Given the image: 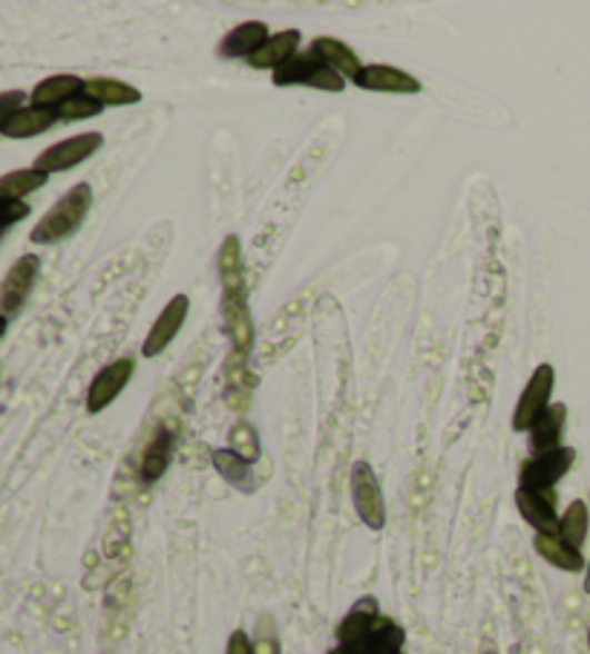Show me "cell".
Listing matches in <instances>:
<instances>
[{
  "label": "cell",
  "mask_w": 590,
  "mask_h": 654,
  "mask_svg": "<svg viewBox=\"0 0 590 654\" xmlns=\"http://www.w3.org/2000/svg\"><path fill=\"white\" fill-rule=\"evenodd\" d=\"M92 208V188L87 182L72 185L50 211L43 214L41 222L32 228L29 239L38 242V246H52V242H61V239L72 237V234L81 228V222L87 219Z\"/></svg>",
  "instance_id": "obj_1"
},
{
  "label": "cell",
  "mask_w": 590,
  "mask_h": 654,
  "mask_svg": "<svg viewBox=\"0 0 590 654\" xmlns=\"http://www.w3.org/2000/svg\"><path fill=\"white\" fill-rule=\"evenodd\" d=\"M271 85L274 87H311V90H323V92H343L346 81L343 76L326 67L320 58L311 50H300L294 58L277 67L271 72Z\"/></svg>",
  "instance_id": "obj_2"
},
{
  "label": "cell",
  "mask_w": 590,
  "mask_h": 654,
  "mask_svg": "<svg viewBox=\"0 0 590 654\" xmlns=\"http://www.w3.org/2000/svg\"><path fill=\"white\" fill-rule=\"evenodd\" d=\"M573 462H577V450L568 447V444L548 453H533V456L521 462L519 487L536 493H556V485L568 476Z\"/></svg>",
  "instance_id": "obj_3"
},
{
  "label": "cell",
  "mask_w": 590,
  "mask_h": 654,
  "mask_svg": "<svg viewBox=\"0 0 590 654\" xmlns=\"http://www.w3.org/2000/svg\"><path fill=\"white\" fill-rule=\"evenodd\" d=\"M553 389H556V369L553 364H539L530 375V380L521 389L519 402L513 407V433H530L533 424L544 416V409L553 404Z\"/></svg>",
  "instance_id": "obj_4"
},
{
  "label": "cell",
  "mask_w": 590,
  "mask_h": 654,
  "mask_svg": "<svg viewBox=\"0 0 590 654\" xmlns=\"http://www.w3.org/2000/svg\"><path fill=\"white\" fill-rule=\"evenodd\" d=\"M349 490H352L354 514L366 528L374 534L387 528V502H383V490L369 462H354L349 473Z\"/></svg>",
  "instance_id": "obj_5"
},
{
  "label": "cell",
  "mask_w": 590,
  "mask_h": 654,
  "mask_svg": "<svg viewBox=\"0 0 590 654\" xmlns=\"http://www.w3.org/2000/svg\"><path fill=\"white\" fill-rule=\"evenodd\" d=\"M101 145H104V136L90 130V133H78L70 139L56 141L50 148L38 153L36 165L32 168L43 170V174H61V170H72L81 162H87L92 153H99Z\"/></svg>",
  "instance_id": "obj_6"
},
{
  "label": "cell",
  "mask_w": 590,
  "mask_h": 654,
  "mask_svg": "<svg viewBox=\"0 0 590 654\" xmlns=\"http://www.w3.org/2000/svg\"><path fill=\"white\" fill-rule=\"evenodd\" d=\"M41 271V257L38 254H21L9 266L7 277L0 283V315L12 317L23 309V303L32 295V286Z\"/></svg>",
  "instance_id": "obj_7"
},
{
  "label": "cell",
  "mask_w": 590,
  "mask_h": 654,
  "mask_svg": "<svg viewBox=\"0 0 590 654\" xmlns=\"http://www.w3.org/2000/svg\"><path fill=\"white\" fill-rule=\"evenodd\" d=\"M133 375V358H119L101 366L99 373H96V378L90 380V389H87V413H92V416H96V413H104V409L124 393V387L130 384Z\"/></svg>",
  "instance_id": "obj_8"
},
{
  "label": "cell",
  "mask_w": 590,
  "mask_h": 654,
  "mask_svg": "<svg viewBox=\"0 0 590 654\" xmlns=\"http://www.w3.org/2000/svg\"><path fill=\"white\" fill-rule=\"evenodd\" d=\"M188 311H190V297L188 295H173L168 303H164V309L159 311V317L153 320V326H150L148 338H144V344H141V355L144 358H159V355L168 349L173 340H177V335L182 331L184 320H188Z\"/></svg>",
  "instance_id": "obj_9"
},
{
  "label": "cell",
  "mask_w": 590,
  "mask_h": 654,
  "mask_svg": "<svg viewBox=\"0 0 590 654\" xmlns=\"http://www.w3.org/2000/svg\"><path fill=\"white\" fill-rule=\"evenodd\" d=\"M219 311H222V324L231 338V349L248 358L257 344V324H253L251 306H248V291L246 295H222Z\"/></svg>",
  "instance_id": "obj_10"
},
{
  "label": "cell",
  "mask_w": 590,
  "mask_h": 654,
  "mask_svg": "<svg viewBox=\"0 0 590 654\" xmlns=\"http://www.w3.org/2000/svg\"><path fill=\"white\" fill-rule=\"evenodd\" d=\"M352 85L369 92H389V96H418L423 90L421 78L398 70V67H389V63H366Z\"/></svg>",
  "instance_id": "obj_11"
},
{
  "label": "cell",
  "mask_w": 590,
  "mask_h": 654,
  "mask_svg": "<svg viewBox=\"0 0 590 654\" xmlns=\"http://www.w3.org/2000/svg\"><path fill=\"white\" fill-rule=\"evenodd\" d=\"M257 384H260V375L253 373L251 364H248L246 355L228 353L226 358V404L233 413H248L253 402V393H257Z\"/></svg>",
  "instance_id": "obj_12"
},
{
  "label": "cell",
  "mask_w": 590,
  "mask_h": 654,
  "mask_svg": "<svg viewBox=\"0 0 590 654\" xmlns=\"http://www.w3.org/2000/svg\"><path fill=\"white\" fill-rule=\"evenodd\" d=\"M516 511L536 534H559V511H556V493H536L519 487L516 490Z\"/></svg>",
  "instance_id": "obj_13"
},
{
  "label": "cell",
  "mask_w": 590,
  "mask_h": 654,
  "mask_svg": "<svg viewBox=\"0 0 590 654\" xmlns=\"http://www.w3.org/2000/svg\"><path fill=\"white\" fill-rule=\"evenodd\" d=\"M380 617V605H378V597H372V594H366V597H360L358 603L346 612V617L340 620L338 628H334V637H338V646H346V648H358L360 643H363V637L369 632H372V626L378 623Z\"/></svg>",
  "instance_id": "obj_14"
},
{
  "label": "cell",
  "mask_w": 590,
  "mask_h": 654,
  "mask_svg": "<svg viewBox=\"0 0 590 654\" xmlns=\"http://www.w3.org/2000/svg\"><path fill=\"white\" fill-rule=\"evenodd\" d=\"M271 38V29L262 21H246L239 27L228 29L222 41L217 47V56L226 58V61H233V58H251L253 52L260 50L262 43Z\"/></svg>",
  "instance_id": "obj_15"
},
{
  "label": "cell",
  "mask_w": 590,
  "mask_h": 654,
  "mask_svg": "<svg viewBox=\"0 0 590 654\" xmlns=\"http://www.w3.org/2000/svg\"><path fill=\"white\" fill-rule=\"evenodd\" d=\"M173 450H177V436L170 427H159L153 433V438L148 442L144 453H141L139 476L144 485H153L168 473L170 462H173Z\"/></svg>",
  "instance_id": "obj_16"
},
{
  "label": "cell",
  "mask_w": 590,
  "mask_h": 654,
  "mask_svg": "<svg viewBox=\"0 0 590 654\" xmlns=\"http://www.w3.org/2000/svg\"><path fill=\"white\" fill-rule=\"evenodd\" d=\"M309 50L314 52V56L320 58L326 67H331V70L338 72V76H343L346 81H354V78L360 76V70L366 67V63L360 61L358 52H354L346 41H340V38L320 36L311 41Z\"/></svg>",
  "instance_id": "obj_17"
},
{
  "label": "cell",
  "mask_w": 590,
  "mask_h": 654,
  "mask_svg": "<svg viewBox=\"0 0 590 654\" xmlns=\"http://www.w3.org/2000/svg\"><path fill=\"white\" fill-rule=\"evenodd\" d=\"M536 554L556 571H564V574H582L588 568L582 551H577L573 545L562 539L559 534H536L533 536Z\"/></svg>",
  "instance_id": "obj_18"
},
{
  "label": "cell",
  "mask_w": 590,
  "mask_h": 654,
  "mask_svg": "<svg viewBox=\"0 0 590 654\" xmlns=\"http://www.w3.org/2000/svg\"><path fill=\"white\" fill-rule=\"evenodd\" d=\"M300 38H302L300 29H282V32H271V38H268L260 50L248 58V63H251L253 70L274 72L277 67H282V63L289 61V58H294L297 52H300Z\"/></svg>",
  "instance_id": "obj_19"
},
{
  "label": "cell",
  "mask_w": 590,
  "mask_h": 654,
  "mask_svg": "<svg viewBox=\"0 0 590 654\" xmlns=\"http://www.w3.org/2000/svg\"><path fill=\"white\" fill-rule=\"evenodd\" d=\"M217 271H219V286H222V295H246V271H242V242H239L237 234L222 239L217 254Z\"/></svg>",
  "instance_id": "obj_20"
},
{
  "label": "cell",
  "mask_w": 590,
  "mask_h": 654,
  "mask_svg": "<svg viewBox=\"0 0 590 654\" xmlns=\"http://www.w3.org/2000/svg\"><path fill=\"white\" fill-rule=\"evenodd\" d=\"M81 92H84V78L63 72V76H50L38 81L36 90L29 92V101H32V107L58 110V107H63L67 101L76 99V96H81Z\"/></svg>",
  "instance_id": "obj_21"
},
{
  "label": "cell",
  "mask_w": 590,
  "mask_h": 654,
  "mask_svg": "<svg viewBox=\"0 0 590 654\" xmlns=\"http://www.w3.org/2000/svg\"><path fill=\"white\" fill-rule=\"evenodd\" d=\"M407 632L398 620L380 614L378 623L372 626V632L366 634L363 643L358 648H352L354 654H407Z\"/></svg>",
  "instance_id": "obj_22"
},
{
  "label": "cell",
  "mask_w": 590,
  "mask_h": 654,
  "mask_svg": "<svg viewBox=\"0 0 590 654\" xmlns=\"http://www.w3.org/2000/svg\"><path fill=\"white\" fill-rule=\"evenodd\" d=\"M564 424H568V407L564 404H550L544 409V416L533 424L530 429V450L533 453H548L556 450V447H562L564 438Z\"/></svg>",
  "instance_id": "obj_23"
},
{
  "label": "cell",
  "mask_w": 590,
  "mask_h": 654,
  "mask_svg": "<svg viewBox=\"0 0 590 654\" xmlns=\"http://www.w3.org/2000/svg\"><path fill=\"white\" fill-rule=\"evenodd\" d=\"M84 96L92 101H99L101 107H127L139 105L141 92L133 85H127L121 78H87L84 81Z\"/></svg>",
  "instance_id": "obj_24"
},
{
  "label": "cell",
  "mask_w": 590,
  "mask_h": 654,
  "mask_svg": "<svg viewBox=\"0 0 590 654\" xmlns=\"http://www.w3.org/2000/svg\"><path fill=\"white\" fill-rule=\"evenodd\" d=\"M211 465L219 476L226 478L228 485L239 493H253L257 490V478H253V465L239 458L237 453L228 450V447H217L211 450Z\"/></svg>",
  "instance_id": "obj_25"
},
{
  "label": "cell",
  "mask_w": 590,
  "mask_h": 654,
  "mask_svg": "<svg viewBox=\"0 0 590 654\" xmlns=\"http://www.w3.org/2000/svg\"><path fill=\"white\" fill-rule=\"evenodd\" d=\"M58 110H47V107H23L21 113H14L9 125L3 127V136L9 139H32V136L47 133L50 127L58 125Z\"/></svg>",
  "instance_id": "obj_26"
},
{
  "label": "cell",
  "mask_w": 590,
  "mask_h": 654,
  "mask_svg": "<svg viewBox=\"0 0 590 654\" xmlns=\"http://www.w3.org/2000/svg\"><path fill=\"white\" fill-rule=\"evenodd\" d=\"M50 182V174H43L38 168H21V170H9L0 177V197L3 199H23L29 194L41 190L43 185Z\"/></svg>",
  "instance_id": "obj_27"
},
{
  "label": "cell",
  "mask_w": 590,
  "mask_h": 654,
  "mask_svg": "<svg viewBox=\"0 0 590 654\" xmlns=\"http://www.w3.org/2000/svg\"><path fill=\"white\" fill-rule=\"evenodd\" d=\"M590 531V507L584 505L582 499H573L568 507H564V514L559 516V536H562L568 545H573L577 551H582L584 539H588Z\"/></svg>",
  "instance_id": "obj_28"
},
{
  "label": "cell",
  "mask_w": 590,
  "mask_h": 654,
  "mask_svg": "<svg viewBox=\"0 0 590 654\" xmlns=\"http://www.w3.org/2000/svg\"><path fill=\"white\" fill-rule=\"evenodd\" d=\"M228 450H233L239 458L251 462V465H257V462H260V456H262L260 433H257V427H253V424L248 422V418H239V422L231 427Z\"/></svg>",
  "instance_id": "obj_29"
},
{
  "label": "cell",
  "mask_w": 590,
  "mask_h": 654,
  "mask_svg": "<svg viewBox=\"0 0 590 654\" xmlns=\"http://www.w3.org/2000/svg\"><path fill=\"white\" fill-rule=\"evenodd\" d=\"M251 646L253 654H282L280 628H277L274 614H260L257 626H253Z\"/></svg>",
  "instance_id": "obj_30"
},
{
  "label": "cell",
  "mask_w": 590,
  "mask_h": 654,
  "mask_svg": "<svg viewBox=\"0 0 590 654\" xmlns=\"http://www.w3.org/2000/svg\"><path fill=\"white\" fill-rule=\"evenodd\" d=\"M104 113V107L99 101L87 99L84 92L76 96L72 101H67L63 107H58V119L61 121H84V119H96V116Z\"/></svg>",
  "instance_id": "obj_31"
},
{
  "label": "cell",
  "mask_w": 590,
  "mask_h": 654,
  "mask_svg": "<svg viewBox=\"0 0 590 654\" xmlns=\"http://www.w3.org/2000/svg\"><path fill=\"white\" fill-rule=\"evenodd\" d=\"M107 556L110 559H127L130 556V522H127V516H119V522H113L110 536H107Z\"/></svg>",
  "instance_id": "obj_32"
},
{
  "label": "cell",
  "mask_w": 590,
  "mask_h": 654,
  "mask_svg": "<svg viewBox=\"0 0 590 654\" xmlns=\"http://www.w3.org/2000/svg\"><path fill=\"white\" fill-rule=\"evenodd\" d=\"M29 217V205L23 199H3L0 197V231L12 228L14 222Z\"/></svg>",
  "instance_id": "obj_33"
},
{
  "label": "cell",
  "mask_w": 590,
  "mask_h": 654,
  "mask_svg": "<svg viewBox=\"0 0 590 654\" xmlns=\"http://www.w3.org/2000/svg\"><path fill=\"white\" fill-rule=\"evenodd\" d=\"M23 101H27V92L23 90H9L0 92V133H3V127L9 125L14 113H21Z\"/></svg>",
  "instance_id": "obj_34"
},
{
  "label": "cell",
  "mask_w": 590,
  "mask_h": 654,
  "mask_svg": "<svg viewBox=\"0 0 590 654\" xmlns=\"http://www.w3.org/2000/svg\"><path fill=\"white\" fill-rule=\"evenodd\" d=\"M226 654H253L251 646V634L246 628H233L231 637L226 643Z\"/></svg>",
  "instance_id": "obj_35"
},
{
  "label": "cell",
  "mask_w": 590,
  "mask_h": 654,
  "mask_svg": "<svg viewBox=\"0 0 590 654\" xmlns=\"http://www.w3.org/2000/svg\"><path fill=\"white\" fill-rule=\"evenodd\" d=\"M478 654H499V648H496V643L492 641H484L481 643V648H478Z\"/></svg>",
  "instance_id": "obj_36"
},
{
  "label": "cell",
  "mask_w": 590,
  "mask_h": 654,
  "mask_svg": "<svg viewBox=\"0 0 590 654\" xmlns=\"http://www.w3.org/2000/svg\"><path fill=\"white\" fill-rule=\"evenodd\" d=\"M7 326H9V317L0 315V338H3V335H7Z\"/></svg>",
  "instance_id": "obj_37"
},
{
  "label": "cell",
  "mask_w": 590,
  "mask_h": 654,
  "mask_svg": "<svg viewBox=\"0 0 590 654\" xmlns=\"http://www.w3.org/2000/svg\"><path fill=\"white\" fill-rule=\"evenodd\" d=\"M584 592L590 594V559H588V568H584Z\"/></svg>",
  "instance_id": "obj_38"
},
{
  "label": "cell",
  "mask_w": 590,
  "mask_h": 654,
  "mask_svg": "<svg viewBox=\"0 0 590 654\" xmlns=\"http://www.w3.org/2000/svg\"><path fill=\"white\" fill-rule=\"evenodd\" d=\"M329 654H354V652H352V648H346V646H334Z\"/></svg>",
  "instance_id": "obj_39"
},
{
  "label": "cell",
  "mask_w": 590,
  "mask_h": 654,
  "mask_svg": "<svg viewBox=\"0 0 590 654\" xmlns=\"http://www.w3.org/2000/svg\"><path fill=\"white\" fill-rule=\"evenodd\" d=\"M588 652H590V632H588Z\"/></svg>",
  "instance_id": "obj_40"
},
{
  "label": "cell",
  "mask_w": 590,
  "mask_h": 654,
  "mask_svg": "<svg viewBox=\"0 0 590 654\" xmlns=\"http://www.w3.org/2000/svg\"><path fill=\"white\" fill-rule=\"evenodd\" d=\"M0 234H3V231H0Z\"/></svg>",
  "instance_id": "obj_41"
}]
</instances>
